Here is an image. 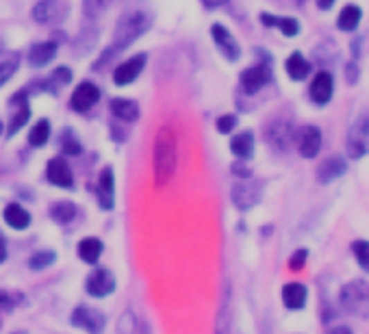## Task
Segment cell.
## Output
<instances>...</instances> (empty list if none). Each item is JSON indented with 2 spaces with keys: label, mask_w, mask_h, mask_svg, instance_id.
Returning <instances> with one entry per match:
<instances>
[{
  "label": "cell",
  "mask_w": 369,
  "mask_h": 334,
  "mask_svg": "<svg viewBox=\"0 0 369 334\" xmlns=\"http://www.w3.org/2000/svg\"><path fill=\"white\" fill-rule=\"evenodd\" d=\"M311 72V66L307 63L300 53H294L291 57L287 59V74L296 78V81H302V78H307V74Z\"/></svg>",
  "instance_id": "cell-27"
},
{
  "label": "cell",
  "mask_w": 369,
  "mask_h": 334,
  "mask_svg": "<svg viewBox=\"0 0 369 334\" xmlns=\"http://www.w3.org/2000/svg\"><path fill=\"white\" fill-rule=\"evenodd\" d=\"M63 152H66V154H81V146H78L74 139L68 137L66 143H63Z\"/></svg>",
  "instance_id": "cell-41"
},
{
  "label": "cell",
  "mask_w": 369,
  "mask_h": 334,
  "mask_svg": "<svg viewBox=\"0 0 369 334\" xmlns=\"http://www.w3.org/2000/svg\"><path fill=\"white\" fill-rule=\"evenodd\" d=\"M55 259H57V254L53 250H39L28 259V267L33 269V272H42V269L51 267L55 263Z\"/></svg>",
  "instance_id": "cell-35"
},
{
  "label": "cell",
  "mask_w": 369,
  "mask_h": 334,
  "mask_svg": "<svg viewBox=\"0 0 369 334\" xmlns=\"http://www.w3.org/2000/svg\"><path fill=\"white\" fill-rule=\"evenodd\" d=\"M215 334H231V289L226 286L222 295V306L217 310Z\"/></svg>",
  "instance_id": "cell-23"
},
{
  "label": "cell",
  "mask_w": 369,
  "mask_h": 334,
  "mask_svg": "<svg viewBox=\"0 0 369 334\" xmlns=\"http://www.w3.org/2000/svg\"><path fill=\"white\" fill-rule=\"evenodd\" d=\"M20 66V55L13 50H0V85L7 83Z\"/></svg>",
  "instance_id": "cell-24"
},
{
  "label": "cell",
  "mask_w": 369,
  "mask_h": 334,
  "mask_svg": "<svg viewBox=\"0 0 369 334\" xmlns=\"http://www.w3.org/2000/svg\"><path fill=\"white\" fill-rule=\"evenodd\" d=\"M102 241L100 239H96V236H87V239H83L81 243H78V248H76V252H78V257H81V261L83 263H87V265H96L98 263V259L102 257Z\"/></svg>",
  "instance_id": "cell-20"
},
{
  "label": "cell",
  "mask_w": 369,
  "mask_h": 334,
  "mask_svg": "<svg viewBox=\"0 0 369 334\" xmlns=\"http://www.w3.org/2000/svg\"><path fill=\"white\" fill-rule=\"evenodd\" d=\"M116 330H118V334H137V330H139L137 315H135L131 308L124 310V313L120 315L118 324H116Z\"/></svg>",
  "instance_id": "cell-33"
},
{
  "label": "cell",
  "mask_w": 369,
  "mask_h": 334,
  "mask_svg": "<svg viewBox=\"0 0 369 334\" xmlns=\"http://www.w3.org/2000/svg\"><path fill=\"white\" fill-rule=\"evenodd\" d=\"M334 5V0H317V7L319 9H330Z\"/></svg>",
  "instance_id": "cell-46"
},
{
  "label": "cell",
  "mask_w": 369,
  "mask_h": 334,
  "mask_svg": "<svg viewBox=\"0 0 369 334\" xmlns=\"http://www.w3.org/2000/svg\"><path fill=\"white\" fill-rule=\"evenodd\" d=\"M296 143L304 158H315L319 148H322V133H319L317 126H302L296 133Z\"/></svg>",
  "instance_id": "cell-8"
},
{
  "label": "cell",
  "mask_w": 369,
  "mask_h": 334,
  "mask_svg": "<svg viewBox=\"0 0 369 334\" xmlns=\"http://www.w3.org/2000/svg\"><path fill=\"white\" fill-rule=\"evenodd\" d=\"M51 217L57 221V224H70V221L76 217V206L72 202H57L51 206Z\"/></svg>",
  "instance_id": "cell-30"
},
{
  "label": "cell",
  "mask_w": 369,
  "mask_h": 334,
  "mask_svg": "<svg viewBox=\"0 0 369 334\" xmlns=\"http://www.w3.org/2000/svg\"><path fill=\"white\" fill-rule=\"evenodd\" d=\"M269 78H271V72L267 66H254L242 74V87L246 93H256L269 83Z\"/></svg>",
  "instance_id": "cell-15"
},
{
  "label": "cell",
  "mask_w": 369,
  "mask_h": 334,
  "mask_svg": "<svg viewBox=\"0 0 369 334\" xmlns=\"http://www.w3.org/2000/svg\"><path fill=\"white\" fill-rule=\"evenodd\" d=\"M139 334H152V330H150V326L146 324V322H141L139 324V330H137Z\"/></svg>",
  "instance_id": "cell-48"
},
{
  "label": "cell",
  "mask_w": 369,
  "mask_h": 334,
  "mask_svg": "<svg viewBox=\"0 0 369 334\" xmlns=\"http://www.w3.org/2000/svg\"><path fill=\"white\" fill-rule=\"evenodd\" d=\"M231 150H233V154L239 156V158H250V156H252V150H254V139H252V135H250V133H242V135L233 137Z\"/></svg>",
  "instance_id": "cell-29"
},
{
  "label": "cell",
  "mask_w": 369,
  "mask_h": 334,
  "mask_svg": "<svg viewBox=\"0 0 369 334\" xmlns=\"http://www.w3.org/2000/svg\"><path fill=\"white\" fill-rule=\"evenodd\" d=\"M5 221L13 230H24L30 226V213L20 204H7L5 206Z\"/></svg>",
  "instance_id": "cell-21"
},
{
  "label": "cell",
  "mask_w": 369,
  "mask_h": 334,
  "mask_svg": "<svg viewBox=\"0 0 369 334\" xmlns=\"http://www.w3.org/2000/svg\"><path fill=\"white\" fill-rule=\"evenodd\" d=\"M150 15L146 11H128L118 20L116 33H114V53L122 50V48H128L135 39H139L150 26Z\"/></svg>",
  "instance_id": "cell-2"
},
{
  "label": "cell",
  "mask_w": 369,
  "mask_h": 334,
  "mask_svg": "<svg viewBox=\"0 0 369 334\" xmlns=\"http://www.w3.org/2000/svg\"><path fill=\"white\" fill-rule=\"evenodd\" d=\"M339 304L352 317H369V282L367 280H350L339 291Z\"/></svg>",
  "instance_id": "cell-3"
},
{
  "label": "cell",
  "mask_w": 369,
  "mask_h": 334,
  "mask_svg": "<svg viewBox=\"0 0 369 334\" xmlns=\"http://www.w3.org/2000/svg\"><path fill=\"white\" fill-rule=\"evenodd\" d=\"M111 111L114 115L124 120V122H135L139 118V106L133 100H124V98H116L111 102Z\"/></svg>",
  "instance_id": "cell-26"
},
{
  "label": "cell",
  "mask_w": 369,
  "mask_h": 334,
  "mask_svg": "<svg viewBox=\"0 0 369 334\" xmlns=\"http://www.w3.org/2000/svg\"><path fill=\"white\" fill-rule=\"evenodd\" d=\"M345 171H348V163L343 161V158L341 156H330V158H326L322 165H319L317 180L326 185V183H332L334 178L343 176Z\"/></svg>",
  "instance_id": "cell-18"
},
{
  "label": "cell",
  "mask_w": 369,
  "mask_h": 334,
  "mask_svg": "<svg viewBox=\"0 0 369 334\" xmlns=\"http://www.w3.org/2000/svg\"><path fill=\"white\" fill-rule=\"evenodd\" d=\"M57 55V44L53 41H44V44H37L30 48L28 53V61L30 66H46V63H51Z\"/></svg>",
  "instance_id": "cell-22"
},
{
  "label": "cell",
  "mask_w": 369,
  "mask_h": 334,
  "mask_svg": "<svg viewBox=\"0 0 369 334\" xmlns=\"http://www.w3.org/2000/svg\"><path fill=\"white\" fill-rule=\"evenodd\" d=\"M96 194H98V202L105 211L114 209V200H116V180H114V169L105 167L100 171V178H98V189H96Z\"/></svg>",
  "instance_id": "cell-12"
},
{
  "label": "cell",
  "mask_w": 369,
  "mask_h": 334,
  "mask_svg": "<svg viewBox=\"0 0 369 334\" xmlns=\"http://www.w3.org/2000/svg\"><path fill=\"white\" fill-rule=\"evenodd\" d=\"M0 133H3V122H0Z\"/></svg>",
  "instance_id": "cell-50"
},
{
  "label": "cell",
  "mask_w": 369,
  "mask_h": 334,
  "mask_svg": "<svg viewBox=\"0 0 369 334\" xmlns=\"http://www.w3.org/2000/svg\"><path fill=\"white\" fill-rule=\"evenodd\" d=\"M233 174L239 178H250V169L246 163H233Z\"/></svg>",
  "instance_id": "cell-42"
},
{
  "label": "cell",
  "mask_w": 369,
  "mask_h": 334,
  "mask_svg": "<svg viewBox=\"0 0 369 334\" xmlns=\"http://www.w3.org/2000/svg\"><path fill=\"white\" fill-rule=\"evenodd\" d=\"M211 35H213L217 48L222 50V55L226 57L228 61H237L239 59V55H242V50H239V44L235 41V37L222 24H213L211 26Z\"/></svg>",
  "instance_id": "cell-13"
},
{
  "label": "cell",
  "mask_w": 369,
  "mask_h": 334,
  "mask_svg": "<svg viewBox=\"0 0 369 334\" xmlns=\"http://www.w3.org/2000/svg\"><path fill=\"white\" fill-rule=\"evenodd\" d=\"M53 81L59 83V85H68L72 81V72L68 68H57L55 74H53Z\"/></svg>",
  "instance_id": "cell-39"
},
{
  "label": "cell",
  "mask_w": 369,
  "mask_h": 334,
  "mask_svg": "<svg viewBox=\"0 0 369 334\" xmlns=\"http://www.w3.org/2000/svg\"><path fill=\"white\" fill-rule=\"evenodd\" d=\"M85 291L91 297H107L116 291V276L107 267H98L85 278Z\"/></svg>",
  "instance_id": "cell-6"
},
{
  "label": "cell",
  "mask_w": 369,
  "mask_h": 334,
  "mask_svg": "<svg viewBox=\"0 0 369 334\" xmlns=\"http://www.w3.org/2000/svg\"><path fill=\"white\" fill-rule=\"evenodd\" d=\"M46 176H48V180H51L53 185L63 187V189H70L74 185L72 169L66 163V158H61V156H55V158H51V161H48Z\"/></svg>",
  "instance_id": "cell-11"
},
{
  "label": "cell",
  "mask_w": 369,
  "mask_h": 334,
  "mask_svg": "<svg viewBox=\"0 0 369 334\" xmlns=\"http://www.w3.org/2000/svg\"><path fill=\"white\" fill-rule=\"evenodd\" d=\"M261 194L263 189L259 183H237L231 191V198L239 211H248L261 202Z\"/></svg>",
  "instance_id": "cell-7"
},
{
  "label": "cell",
  "mask_w": 369,
  "mask_h": 334,
  "mask_svg": "<svg viewBox=\"0 0 369 334\" xmlns=\"http://www.w3.org/2000/svg\"><path fill=\"white\" fill-rule=\"evenodd\" d=\"M11 106H15V113H13L11 124H9V135H15L28 122V115H30V109H28V102H26V91L15 93Z\"/></svg>",
  "instance_id": "cell-19"
},
{
  "label": "cell",
  "mask_w": 369,
  "mask_h": 334,
  "mask_svg": "<svg viewBox=\"0 0 369 334\" xmlns=\"http://www.w3.org/2000/svg\"><path fill=\"white\" fill-rule=\"evenodd\" d=\"M361 18H363V11L354 5H348L339 13V18H336V26H339L341 30H354L359 26Z\"/></svg>",
  "instance_id": "cell-28"
},
{
  "label": "cell",
  "mask_w": 369,
  "mask_h": 334,
  "mask_svg": "<svg viewBox=\"0 0 369 334\" xmlns=\"http://www.w3.org/2000/svg\"><path fill=\"white\" fill-rule=\"evenodd\" d=\"M48 137H51V124H48V120H39L28 133V143H30V146L39 148L48 141Z\"/></svg>",
  "instance_id": "cell-32"
},
{
  "label": "cell",
  "mask_w": 369,
  "mask_h": 334,
  "mask_svg": "<svg viewBox=\"0 0 369 334\" xmlns=\"http://www.w3.org/2000/svg\"><path fill=\"white\" fill-rule=\"evenodd\" d=\"M352 254H354L357 263L369 274V241H363V239L354 241L352 243Z\"/></svg>",
  "instance_id": "cell-36"
},
{
  "label": "cell",
  "mask_w": 369,
  "mask_h": 334,
  "mask_svg": "<svg viewBox=\"0 0 369 334\" xmlns=\"http://www.w3.org/2000/svg\"><path fill=\"white\" fill-rule=\"evenodd\" d=\"M70 322L72 326L81 328L89 334H100L105 330L107 324V317L98 310V308H91V306H78L72 310L70 315Z\"/></svg>",
  "instance_id": "cell-5"
},
{
  "label": "cell",
  "mask_w": 369,
  "mask_h": 334,
  "mask_svg": "<svg viewBox=\"0 0 369 334\" xmlns=\"http://www.w3.org/2000/svg\"><path fill=\"white\" fill-rule=\"evenodd\" d=\"M235 126H237V118L235 115H222L217 120V131L224 133V135H228L235 129Z\"/></svg>",
  "instance_id": "cell-38"
},
{
  "label": "cell",
  "mask_w": 369,
  "mask_h": 334,
  "mask_svg": "<svg viewBox=\"0 0 369 334\" xmlns=\"http://www.w3.org/2000/svg\"><path fill=\"white\" fill-rule=\"evenodd\" d=\"M328 334H354V332H352L350 326H334L328 330Z\"/></svg>",
  "instance_id": "cell-43"
},
{
  "label": "cell",
  "mask_w": 369,
  "mask_h": 334,
  "mask_svg": "<svg viewBox=\"0 0 369 334\" xmlns=\"http://www.w3.org/2000/svg\"><path fill=\"white\" fill-rule=\"evenodd\" d=\"M120 0H83V11L87 18H98L107 9H111L114 5H118Z\"/></svg>",
  "instance_id": "cell-34"
},
{
  "label": "cell",
  "mask_w": 369,
  "mask_h": 334,
  "mask_svg": "<svg viewBox=\"0 0 369 334\" xmlns=\"http://www.w3.org/2000/svg\"><path fill=\"white\" fill-rule=\"evenodd\" d=\"M202 3H204L206 7H219V5L226 3V0H202Z\"/></svg>",
  "instance_id": "cell-47"
},
{
  "label": "cell",
  "mask_w": 369,
  "mask_h": 334,
  "mask_svg": "<svg viewBox=\"0 0 369 334\" xmlns=\"http://www.w3.org/2000/svg\"><path fill=\"white\" fill-rule=\"evenodd\" d=\"M345 152L350 158H363L369 152V113H363L348 133Z\"/></svg>",
  "instance_id": "cell-4"
},
{
  "label": "cell",
  "mask_w": 369,
  "mask_h": 334,
  "mask_svg": "<svg viewBox=\"0 0 369 334\" xmlns=\"http://www.w3.org/2000/svg\"><path fill=\"white\" fill-rule=\"evenodd\" d=\"M282 304L289 308V310H300L307 304V297H309V291L307 286L302 282H287L282 286Z\"/></svg>",
  "instance_id": "cell-16"
},
{
  "label": "cell",
  "mask_w": 369,
  "mask_h": 334,
  "mask_svg": "<svg viewBox=\"0 0 369 334\" xmlns=\"http://www.w3.org/2000/svg\"><path fill=\"white\" fill-rule=\"evenodd\" d=\"M7 261V241H5V236L0 234V263H5Z\"/></svg>",
  "instance_id": "cell-45"
},
{
  "label": "cell",
  "mask_w": 369,
  "mask_h": 334,
  "mask_svg": "<svg viewBox=\"0 0 369 334\" xmlns=\"http://www.w3.org/2000/svg\"><path fill=\"white\" fill-rule=\"evenodd\" d=\"M291 139H294V133H291V126L287 122H274L267 129V143L276 152H285L289 146H291Z\"/></svg>",
  "instance_id": "cell-14"
},
{
  "label": "cell",
  "mask_w": 369,
  "mask_h": 334,
  "mask_svg": "<svg viewBox=\"0 0 369 334\" xmlns=\"http://www.w3.org/2000/svg\"><path fill=\"white\" fill-rule=\"evenodd\" d=\"M357 76H359V68L354 66V63H350V66H348V81H350V83H354V81H357Z\"/></svg>",
  "instance_id": "cell-44"
},
{
  "label": "cell",
  "mask_w": 369,
  "mask_h": 334,
  "mask_svg": "<svg viewBox=\"0 0 369 334\" xmlns=\"http://www.w3.org/2000/svg\"><path fill=\"white\" fill-rule=\"evenodd\" d=\"M143 63H146V55H135V57H131L128 61H124L122 66H118L116 68V72H114V81H116V85H120V87H124V85H131L135 78L141 74V70H143Z\"/></svg>",
  "instance_id": "cell-10"
},
{
  "label": "cell",
  "mask_w": 369,
  "mask_h": 334,
  "mask_svg": "<svg viewBox=\"0 0 369 334\" xmlns=\"http://www.w3.org/2000/svg\"><path fill=\"white\" fill-rule=\"evenodd\" d=\"M152 163H154V185L165 187L174 176L176 163H179V139H176L172 126H161L156 131Z\"/></svg>",
  "instance_id": "cell-1"
},
{
  "label": "cell",
  "mask_w": 369,
  "mask_h": 334,
  "mask_svg": "<svg viewBox=\"0 0 369 334\" xmlns=\"http://www.w3.org/2000/svg\"><path fill=\"white\" fill-rule=\"evenodd\" d=\"M98 100H100V89L93 83H81L72 93L70 106L78 111V113H85V111H89Z\"/></svg>",
  "instance_id": "cell-9"
},
{
  "label": "cell",
  "mask_w": 369,
  "mask_h": 334,
  "mask_svg": "<svg viewBox=\"0 0 369 334\" xmlns=\"http://www.w3.org/2000/svg\"><path fill=\"white\" fill-rule=\"evenodd\" d=\"M55 13H57V3L55 0H42L33 7V20L39 22V24H46L55 20Z\"/></svg>",
  "instance_id": "cell-31"
},
{
  "label": "cell",
  "mask_w": 369,
  "mask_h": 334,
  "mask_svg": "<svg viewBox=\"0 0 369 334\" xmlns=\"http://www.w3.org/2000/svg\"><path fill=\"white\" fill-rule=\"evenodd\" d=\"M11 310H13V299H11V295L5 293V291H0V317L7 315V313H11Z\"/></svg>",
  "instance_id": "cell-40"
},
{
  "label": "cell",
  "mask_w": 369,
  "mask_h": 334,
  "mask_svg": "<svg viewBox=\"0 0 369 334\" xmlns=\"http://www.w3.org/2000/svg\"><path fill=\"white\" fill-rule=\"evenodd\" d=\"M311 98L315 104H326L332 98V76L330 72H317L311 83Z\"/></svg>",
  "instance_id": "cell-17"
},
{
  "label": "cell",
  "mask_w": 369,
  "mask_h": 334,
  "mask_svg": "<svg viewBox=\"0 0 369 334\" xmlns=\"http://www.w3.org/2000/svg\"><path fill=\"white\" fill-rule=\"evenodd\" d=\"M261 22L265 26H278L282 30V35H287V37H296L298 30H300V24L294 18H276V15L263 13L261 15Z\"/></svg>",
  "instance_id": "cell-25"
},
{
  "label": "cell",
  "mask_w": 369,
  "mask_h": 334,
  "mask_svg": "<svg viewBox=\"0 0 369 334\" xmlns=\"http://www.w3.org/2000/svg\"><path fill=\"white\" fill-rule=\"evenodd\" d=\"M11 334H28V332H26V330H13Z\"/></svg>",
  "instance_id": "cell-49"
},
{
  "label": "cell",
  "mask_w": 369,
  "mask_h": 334,
  "mask_svg": "<svg viewBox=\"0 0 369 334\" xmlns=\"http://www.w3.org/2000/svg\"><path fill=\"white\" fill-rule=\"evenodd\" d=\"M307 259H309V250H304V248L296 250L294 257L289 259V269H291V272H300V269L307 265Z\"/></svg>",
  "instance_id": "cell-37"
}]
</instances>
